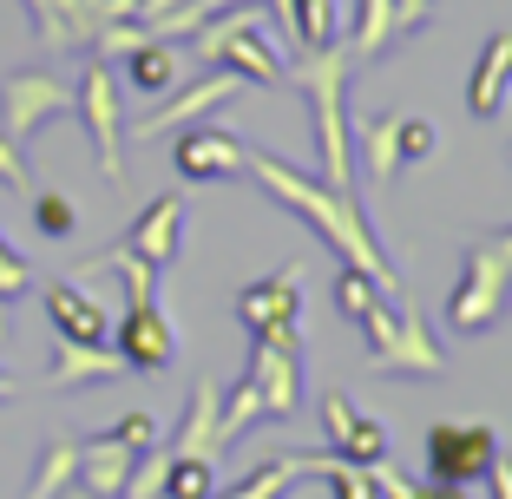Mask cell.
Instances as JSON below:
<instances>
[{
    "label": "cell",
    "instance_id": "5",
    "mask_svg": "<svg viewBox=\"0 0 512 499\" xmlns=\"http://www.w3.org/2000/svg\"><path fill=\"white\" fill-rule=\"evenodd\" d=\"M243 375L263 388V421H289L302 408V342L296 329H263L250 335V368Z\"/></svg>",
    "mask_w": 512,
    "mask_h": 499
},
{
    "label": "cell",
    "instance_id": "34",
    "mask_svg": "<svg viewBox=\"0 0 512 499\" xmlns=\"http://www.w3.org/2000/svg\"><path fill=\"white\" fill-rule=\"evenodd\" d=\"M112 440H125V447H132V454H145V447H158V421H151L145 408H132V414H119V421L106 427Z\"/></svg>",
    "mask_w": 512,
    "mask_h": 499
},
{
    "label": "cell",
    "instance_id": "24",
    "mask_svg": "<svg viewBox=\"0 0 512 499\" xmlns=\"http://www.w3.org/2000/svg\"><path fill=\"white\" fill-rule=\"evenodd\" d=\"M256 421H263V388H256V381L243 375L237 388L224 394V408H217V454H224V447H237V440L250 434Z\"/></svg>",
    "mask_w": 512,
    "mask_h": 499
},
{
    "label": "cell",
    "instance_id": "41",
    "mask_svg": "<svg viewBox=\"0 0 512 499\" xmlns=\"http://www.w3.org/2000/svg\"><path fill=\"white\" fill-rule=\"evenodd\" d=\"M7 329H14V316H7V296H0V342H7Z\"/></svg>",
    "mask_w": 512,
    "mask_h": 499
},
{
    "label": "cell",
    "instance_id": "39",
    "mask_svg": "<svg viewBox=\"0 0 512 499\" xmlns=\"http://www.w3.org/2000/svg\"><path fill=\"white\" fill-rule=\"evenodd\" d=\"M407 499H460V486H407Z\"/></svg>",
    "mask_w": 512,
    "mask_h": 499
},
{
    "label": "cell",
    "instance_id": "2",
    "mask_svg": "<svg viewBox=\"0 0 512 499\" xmlns=\"http://www.w3.org/2000/svg\"><path fill=\"white\" fill-rule=\"evenodd\" d=\"M289 79L309 99V119H316V145H322V184L342 197H355V138H348V60L335 46L322 53H302L289 66Z\"/></svg>",
    "mask_w": 512,
    "mask_h": 499
},
{
    "label": "cell",
    "instance_id": "6",
    "mask_svg": "<svg viewBox=\"0 0 512 499\" xmlns=\"http://www.w3.org/2000/svg\"><path fill=\"white\" fill-rule=\"evenodd\" d=\"M493 454H499V434L486 421H434L427 427V473H434V486L486 480Z\"/></svg>",
    "mask_w": 512,
    "mask_h": 499
},
{
    "label": "cell",
    "instance_id": "40",
    "mask_svg": "<svg viewBox=\"0 0 512 499\" xmlns=\"http://www.w3.org/2000/svg\"><path fill=\"white\" fill-rule=\"evenodd\" d=\"M14 394H20V381L7 375V368H0V408H7V401H14Z\"/></svg>",
    "mask_w": 512,
    "mask_h": 499
},
{
    "label": "cell",
    "instance_id": "1",
    "mask_svg": "<svg viewBox=\"0 0 512 499\" xmlns=\"http://www.w3.org/2000/svg\"><path fill=\"white\" fill-rule=\"evenodd\" d=\"M243 171H250V178L283 204V211H296L302 224H309L335 257L348 263V270H362L368 283H381L388 296H401V276H394V263L375 250V230H368V217L355 211V197L329 191V184H316V178H302V171H289L283 158H270V152H250V158H243Z\"/></svg>",
    "mask_w": 512,
    "mask_h": 499
},
{
    "label": "cell",
    "instance_id": "15",
    "mask_svg": "<svg viewBox=\"0 0 512 499\" xmlns=\"http://www.w3.org/2000/svg\"><path fill=\"white\" fill-rule=\"evenodd\" d=\"M125 250L132 257H145L151 270H171L184 250V197L165 191V197H151L145 211L132 217V230H125Z\"/></svg>",
    "mask_w": 512,
    "mask_h": 499
},
{
    "label": "cell",
    "instance_id": "17",
    "mask_svg": "<svg viewBox=\"0 0 512 499\" xmlns=\"http://www.w3.org/2000/svg\"><path fill=\"white\" fill-rule=\"evenodd\" d=\"M125 355L112 342H60L53 362H46V381L53 388H92V381H119Z\"/></svg>",
    "mask_w": 512,
    "mask_h": 499
},
{
    "label": "cell",
    "instance_id": "12",
    "mask_svg": "<svg viewBox=\"0 0 512 499\" xmlns=\"http://www.w3.org/2000/svg\"><path fill=\"white\" fill-rule=\"evenodd\" d=\"M250 86V79H237V73H224V66H217V73H204L197 79V86H184V92H165V106L151 112V119H138L132 132L125 138H158V132H184V125H197L204 119V112H217L224 106V99H237V92Z\"/></svg>",
    "mask_w": 512,
    "mask_h": 499
},
{
    "label": "cell",
    "instance_id": "37",
    "mask_svg": "<svg viewBox=\"0 0 512 499\" xmlns=\"http://www.w3.org/2000/svg\"><path fill=\"white\" fill-rule=\"evenodd\" d=\"M427 14H434V0H394V40H407Z\"/></svg>",
    "mask_w": 512,
    "mask_h": 499
},
{
    "label": "cell",
    "instance_id": "4",
    "mask_svg": "<svg viewBox=\"0 0 512 499\" xmlns=\"http://www.w3.org/2000/svg\"><path fill=\"white\" fill-rule=\"evenodd\" d=\"M119 73H112V60H99V53H86V73H79L73 86V112L86 119V138H92V158H99V171H106L112 184L125 178V112H119Z\"/></svg>",
    "mask_w": 512,
    "mask_h": 499
},
{
    "label": "cell",
    "instance_id": "27",
    "mask_svg": "<svg viewBox=\"0 0 512 499\" xmlns=\"http://www.w3.org/2000/svg\"><path fill=\"white\" fill-rule=\"evenodd\" d=\"M289 480H302V460L296 454H283V460H263L256 473H243L230 493H211V499H283L289 493Z\"/></svg>",
    "mask_w": 512,
    "mask_h": 499
},
{
    "label": "cell",
    "instance_id": "18",
    "mask_svg": "<svg viewBox=\"0 0 512 499\" xmlns=\"http://www.w3.org/2000/svg\"><path fill=\"white\" fill-rule=\"evenodd\" d=\"M132 467H138V454L125 447V440H112V434L79 440V486H86V493L119 499V493H125V480H132Z\"/></svg>",
    "mask_w": 512,
    "mask_h": 499
},
{
    "label": "cell",
    "instance_id": "20",
    "mask_svg": "<svg viewBox=\"0 0 512 499\" xmlns=\"http://www.w3.org/2000/svg\"><path fill=\"white\" fill-rule=\"evenodd\" d=\"M125 79H132V92H145V99L178 92V79H184L178 46H171V40H138L132 53H125Z\"/></svg>",
    "mask_w": 512,
    "mask_h": 499
},
{
    "label": "cell",
    "instance_id": "8",
    "mask_svg": "<svg viewBox=\"0 0 512 499\" xmlns=\"http://www.w3.org/2000/svg\"><path fill=\"white\" fill-rule=\"evenodd\" d=\"M506 289H512V270L493 257V243H480L467 257V276H460V289L447 296V322L460 335H480V329H493V316L506 309Z\"/></svg>",
    "mask_w": 512,
    "mask_h": 499
},
{
    "label": "cell",
    "instance_id": "9",
    "mask_svg": "<svg viewBox=\"0 0 512 499\" xmlns=\"http://www.w3.org/2000/svg\"><path fill=\"white\" fill-rule=\"evenodd\" d=\"M368 362H375V375H414V381H434V375H447V348H440V335L401 303V316H394L388 342H381Z\"/></svg>",
    "mask_w": 512,
    "mask_h": 499
},
{
    "label": "cell",
    "instance_id": "3",
    "mask_svg": "<svg viewBox=\"0 0 512 499\" xmlns=\"http://www.w3.org/2000/svg\"><path fill=\"white\" fill-rule=\"evenodd\" d=\"M270 40H276L270 14H256L250 0H243V7H224V14H211L197 27V53L211 66H224V73L250 79V86H276V79H283V53H276Z\"/></svg>",
    "mask_w": 512,
    "mask_h": 499
},
{
    "label": "cell",
    "instance_id": "36",
    "mask_svg": "<svg viewBox=\"0 0 512 499\" xmlns=\"http://www.w3.org/2000/svg\"><path fill=\"white\" fill-rule=\"evenodd\" d=\"M20 289H33V270H27V257H14V243L0 237V296L14 303Z\"/></svg>",
    "mask_w": 512,
    "mask_h": 499
},
{
    "label": "cell",
    "instance_id": "35",
    "mask_svg": "<svg viewBox=\"0 0 512 499\" xmlns=\"http://www.w3.org/2000/svg\"><path fill=\"white\" fill-rule=\"evenodd\" d=\"M0 184H7V191H20V197H33V191H40V184H33L27 152H20L14 138H0Z\"/></svg>",
    "mask_w": 512,
    "mask_h": 499
},
{
    "label": "cell",
    "instance_id": "25",
    "mask_svg": "<svg viewBox=\"0 0 512 499\" xmlns=\"http://www.w3.org/2000/svg\"><path fill=\"white\" fill-rule=\"evenodd\" d=\"M79 480V440H46L40 447V473H33L27 499H60Z\"/></svg>",
    "mask_w": 512,
    "mask_h": 499
},
{
    "label": "cell",
    "instance_id": "32",
    "mask_svg": "<svg viewBox=\"0 0 512 499\" xmlns=\"http://www.w3.org/2000/svg\"><path fill=\"white\" fill-rule=\"evenodd\" d=\"M394 40V0H362V27H355V60H375Z\"/></svg>",
    "mask_w": 512,
    "mask_h": 499
},
{
    "label": "cell",
    "instance_id": "31",
    "mask_svg": "<svg viewBox=\"0 0 512 499\" xmlns=\"http://www.w3.org/2000/svg\"><path fill=\"white\" fill-rule=\"evenodd\" d=\"M33 230H40L46 243H66V237L79 230L73 197H60V191H33Z\"/></svg>",
    "mask_w": 512,
    "mask_h": 499
},
{
    "label": "cell",
    "instance_id": "10",
    "mask_svg": "<svg viewBox=\"0 0 512 499\" xmlns=\"http://www.w3.org/2000/svg\"><path fill=\"white\" fill-rule=\"evenodd\" d=\"M250 145L224 125H184V138L171 145V165H178L184 184H217V178H237Z\"/></svg>",
    "mask_w": 512,
    "mask_h": 499
},
{
    "label": "cell",
    "instance_id": "29",
    "mask_svg": "<svg viewBox=\"0 0 512 499\" xmlns=\"http://www.w3.org/2000/svg\"><path fill=\"white\" fill-rule=\"evenodd\" d=\"M211 493H217V460H204V454H171L165 499H211Z\"/></svg>",
    "mask_w": 512,
    "mask_h": 499
},
{
    "label": "cell",
    "instance_id": "16",
    "mask_svg": "<svg viewBox=\"0 0 512 499\" xmlns=\"http://www.w3.org/2000/svg\"><path fill=\"white\" fill-rule=\"evenodd\" d=\"M296 316H302V263L263 276V283H250L237 296V322L250 335H263V329H296Z\"/></svg>",
    "mask_w": 512,
    "mask_h": 499
},
{
    "label": "cell",
    "instance_id": "30",
    "mask_svg": "<svg viewBox=\"0 0 512 499\" xmlns=\"http://www.w3.org/2000/svg\"><path fill=\"white\" fill-rule=\"evenodd\" d=\"M375 303H401V296H388L381 283H368L362 270H348V263H342V270H335V309H342V316L362 329V316H368Z\"/></svg>",
    "mask_w": 512,
    "mask_h": 499
},
{
    "label": "cell",
    "instance_id": "38",
    "mask_svg": "<svg viewBox=\"0 0 512 499\" xmlns=\"http://www.w3.org/2000/svg\"><path fill=\"white\" fill-rule=\"evenodd\" d=\"M486 486H493V499H512V454H493V467H486Z\"/></svg>",
    "mask_w": 512,
    "mask_h": 499
},
{
    "label": "cell",
    "instance_id": "26",
    "mask_svg": "<svg viewBox=\"0 0 512 499\" xmlns=\"http://www.w3.org/2000/svg\"><path fill=\"white\" fill-rule=\"evenodd\" d=\"M401 119H368L362 138H355V152L368 165V184H394V165H401V138H394Z\"/></svg>",
    "mask_w": 512,
    "mask_h": 499
},
{
    "label": "cell",
    "instance_id": "19",
    "mask_svg": "<svg viewBox=\"0 0 512 499\" xmlns=\"http://www.w3.org/2000/svg\"><path fill=\"white\" fill-rule=\"evenodd\" d=\"M512 86V33H493L473 60V79H467V112L473 119H499V99Z\"/></svg>",
    "mask_w": 512,
    "mask_h": 499
},
{
    "label": "cell",
    "instance_id": "13",
    "mask_svg": "<svg viewBox=\"0 0 512 499\" xmlns=\"http://www.w3.org/2000/svg\"><path fill=\"white\" fill-rule=\"evenodd\" d=\"M112 348H119L125 368H138V375H165L171 355H178V335H171L158 303H125V322L112 329Z\"/></svg>",
    "mask_w": 512,
    "mask_h": 499
},
{
    "label": "cell",
    "instance_id": "22",
    "mask_svg": "<svg viewBox=\"0 0 512 499\" xmlns=\"http://www.w3.org/2000/svg\"><path fill=\"white\" fill-rule=\"evenodd\" d=\"M217 408H224L217 381H197L191 401H184V421H178L171 454H204V460H217Z\"/></svg>",
    "mask_w": 512,
    "mask_h": 499
},
{
    "label": "cell",
    "instance_id": "11",
    "mask_svg": "<svg viewBox=\"0 0 512 499\" xmlns=\"http://www.w3.org/2000/svg\"><path fill=\"white\" fill-rule=\"evenodd\" d=\"M322 434H329V454L348 460V467H381L388 460V427L355 414V401L342 388L322 394Z\"/></svg>",
    "mask_w": 512,
    "mask_h": 499
},
{
    "label": "cell",
    "instance_id": "42",
    "mask_svg": "<svg viewBox=\"0 0 512 499\" xmlns=\"http://www.w3.org/2000/svg\"><path fill=\"white\" fill-rule=\"evenodd\" d=\"M60 499H99V493H86V486H79V480H73V486H66V493H60Z\"/></svg>",
    "mask_w": 512,
    "mask_h": 499
},
{
    "label": "cell",
    "instance_id": "28",
    "mask_svg": "<svg viewBox=\"0 0 512 499\" xmlns=\"http://www.w3.org/2000/svg\"><path fill=\"white\" fill-rule=\"evenodd\" d=\"M296 460H302V473H322V480H329V499H381L375 480H368V467H348V460H335V454H296Z\"/></svg>",
    "mask_w": 512,
    "mask_h": 499
},
{
    "label": "cell",
    "instance_id": "14",
    "mask_svg": "<svg viewBox=\"0 0 512 499\" xmlns=\"http://www.w3.org/2000/svg\"><path fill=\"white\" fill-rule=\"evenodd\" d=\"M40 303H46V322H53L60 342H112V316H106V303H99L86 283L53 276V283L40 289Z\"/></svg>",
    "mask_w": 512,
    "mask_h": 499
},
{
    "label": "cell",
    "instance_id": "21",
    "mask_svg": "<svg viewBox=\"0 0 512 499\" xmlns=\"http://www.w3.org/2000/svg\"><path fill=\"white\" fill-rule=\"evenodd\" d=\"M270 20L283 33H296L302 53H322V46H335V0H270Z\"/></svg>",
    "mask_w": 512,
    "mask_h": 499
},
{
    "label": "cell",
    "instance_id": "23",
    "mask_svg": "<svg viewBox=\"0 0 512 499\" xmlns=\"http://www.w3.org/2000/svg\"><path fill=\"white\" fill-rule=\"evenodd\" d=\"M92 276H119L125 283V303H158V270H151L145 257H132V250H106V257H92L86 270H79V283H92Z\"/></svg>",
    "mask_w": 512,
    "mask_h": 499
},
{
    "label": "cell",
    "instance_id": "7",
    "mask_svg": "<svg viewBox=\"0 0 512 499\" xmlns=\"http://www.w3.org/2000/svg\"><path fill=\"white\" fill-rule=\"evenodd\" d=\"M66 112H73V86H60L53 73H14V79H0V138L27 145L40 125L66 119Z\"/></svg>",
    "mask_w": 512,
    "mask_h": 499
},
{
    "label": "cell",
    "instance_id": "33",
    "mask_svg": "<svg viewBox=\"0 0 512 499\" xmlns=\"http://www.w3.org/2000/svg\"><path fill=\"white\" fill-rule=\"evenodd\" d=\"M394 138H401V165H421V158H434V145H440V132L427 119H401Z\"/></svg>",
    "mask_w": 512,
    "mask_h": 499
}]
</instances>
